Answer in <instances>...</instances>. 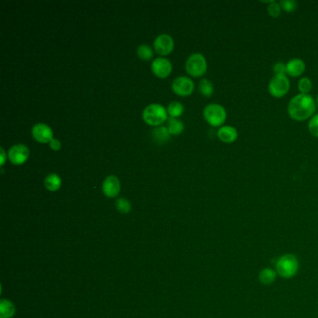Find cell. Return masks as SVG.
<instances>
[{
	"mask_svg": "<svg viewBox=\"0 0 318 318\" xmlns=\"http://www.w3.org/2000/svg\"><path fill=\"white\" fill-rule=\"evenodd\" d=\"M317 107V101L311 94L298 93L288 103L287 113L291 119L303 122L315 115Z\"/></svg>",
	"mask_w": 318,
	"mask_h": 318,
	"instance_id": "cell-1",
	"label": "cell"
},
{
	"mask_svg": "<svg viewBox=\"0 0 318 318\" xmlns=\"http://www.w3.org/2000/svg\"><path fill=\"white\" fill-rule=\"evenodd\" d=\"M203 117L211 126L221 127L227 119V111L223 106L212 103L203 109Z\"/></svg>",
	"mask_w": 318,
	"mask_h": 318,
	"instance_id": "cell-2",
	"label": "cell"
},
{
	"mask_svg": "<svg viewBox=\"0 0 318 318\" xmlns=\"http://www.w3.org/2000/svg\"><path fill=\"white\" fill-rule=\"evenodd\" d=\"M185 69L189 75L194 78L202 77L207 71V62L205 57L200 53L190 55L185 64Z\"/></svg>",
	"mask_w": 318,
	"mask_h": 318,
	"instance_id": "cell-3",
	"label": "cell"
},
{
	"mask_svg": "<svg viewBox=\"0 0 318 318\" xmlns=\"http://www.w3.org/2000/svg\"><path fill=\"white\" fill-rule=\"evenodd\" d=\"M143 119L149 125H162L167 119V110L160 104H150L143 111Z\"/></svg>",
	"mask_w": 318,
	"mask_h": 318,
	"instance_id": "cell-4",
	"label": "cell"
},
{
	"mask_svg": "<svg viewBox=\"0 0 318 318\" xmlns=\"http://www.w3.org/2000/svg\"><path fill=\"white\" fill-rule=\"evenodd\" d=\"M276 270L283 278H291L299 270V261L292 255L281 256L276 263Z\"/></svg>",
	"mask_w": 318,
	"mask_h": 318,
	"instance_id": "cell-5",
	"label": "cell"
},
{
	"mask_svg": "<svg viewBox=\"0 0 318 318\" xmlns=\"http://www.w3.org/2000/svg\"><path fill=\"white\" fill-rule=\"evenodd\" d=\"M290 89V81L287 75H278L270 80L268 90L270 94L275 98H281L285 96Z\"/></svg>",
	"mask_w": 318,
	"mask_h": 318,
	"instance_id": "cell-6",
	"label": "cell"
},
{
	"mask_svg": "<svg viewBox=\"0 0 318 318\" xmlns=\"http://www.w3.org/2000/svg\"><path fill=\"white\" fill-rule=\"evenodd\" d=\"M29 153V149L25 145L18 144L8 149V157L13 164L21 165L27 161Z\"/></svg>",
	"mask_w": 318,
	"mask_h": 318,
	"instance_id": "cell-7",
	"label": "cell"
},
{
	"mask_svg": "<svg viewBox=\"0 0 318 318\" xmlns=\"http://www.w3.org/2000/svg\"><path fill=\"white\" fill-rule=\"evenodd\" d=\"M172 90L180 96H187L193 93L194 82L187 77H179L172 83Z\"/></svg>",
	"mask_w": 318,
	"mask_h": 318,
	"instance_id": "cell-8",
	"label": "cell"
},
{
	"mask_svg": "<svg viewBox=\"0 0 318 318\" xmlns=\"http://www.w3.org/2000/svg\"><path fill=\"white\" fill-rule=\"evenodd\" d=\"M32 135L34 139L41 144L50 143L53 139V131L48 125L43 123L36 124L32 127Z\"/></svg>",
	"mask_w": 318,
	"mask_h": 318,
	"instance_id": "cell-9",
	"label": "cell"
},
{
	"mask_svg": "<svg viewBox=\"0 0 318 318\" xmlns=\"http://www.w3.org/2000/svg\"><path fill=\"white\" fill-rule=\"evenodd\" d=\"M151 70L156 77L161 78H167L172 72V64L168 59L159 57L153 60L151 64Z\"/></svg>",
	"mask_w": 318,
	"mask_h": 318,
	"instance_id": "cell-10",
	"label": "cell"
},
{
	"mask_svg": "<svg viewBox=\"0 0 318 318\" xmlns=\"http://www.w3.org/2000/svg\"><path fill=\"white\" fill-rule=\"evenodd\" d=\"M153 45L159 55H167L174 50V40L169 35L162 34L156 38Z\"/></svg>",
	"mask_w": 318,
	"mask_h": 318,
	"instance_id": "cell-11",
	"label": "cell"
},
{
	"mask_svg": "<svg viewBox=\"0 0 318 318\" xmlns=\"http://www.w3.org/2000/svg\"><path fill=\"white\" fill-rule=\"evenodd\" d=\"M102 190L104 194L109 198H114L118 196L121 191V183L120 179L116 176H109L103 181Z\"/></svg>",
	"mask_w": 318,
	"mask_h": 318,
	"instance_id": "cell-12",
	"label": "cell"
},
{
	"mask_svg": "<svg viewBox=\"0 0 318 318\" xmlns=\"http://www.w3.org/2000/svg\"><path fill=\"white\" fill-rule=\"evenodd\" d=\"M217 137L225 144H233L238 138V132L232 125H223L217 130Z\"/></svg>",
	"mask_w": 318,
	"mask_h": 318,
	"instance_id": "cell-13",
	"label": "cell"
},
{
	"mask_svg": "<svg viewBox=\"0 0 318 318\" xmlns=\"http://www.w3.org/2000/svg\"><path fill=\"white\" fill-rule=\"evenodd\" d=\"M287 65V74L290 77L293 78H297L302 76L305 68H306V64L303 61L302 58H291L288 62L286 64Z\"/></svg>",
	"mask_w": 318,
	"mask_h": 318,
	"instance_id": "cell-14",
	"label": "cell"
},
{
	"mask_svg": "<svg viewBox=\"0 0 318 318\" xmlns=\"http://www.w3.org/2000/svg\"><path fill=\"white\" fill-rule=\"evenodd\" d=\"M15 314V306L8 300L0 301V318H11Z\"/></svg>",
	"mask_w": 318,
	"mask_h": 318,
	"instance_id": "cell-15",
	"label": "cell"
},
{
	"mask_svg": "<svg viewBox=\"0 0 318 318\" xmlns=\"http://www.w3.org/2000/svg\"><path fill=\"white\" fill-rule=\"evenodd\" d=\"M61 183L62 181L60 177L55 173H51L47 175L46 178L44 179V185L46 189L51 191H56L57 190H59V188L61 187Z\"/></svg>",
	"mask_w": 318,
	"mask_h": 318,
	"instance_id": "cell-16",
	"label": "cell"
},
{
	"mask_svg": "<svg viewBox=\"0 0 318 318\" xmlns=\"http://www.w3.org/2000/svg\"><path fill=\"white\" fill-rule=\"evenodd\" d=\"M167 130L172 135H179L184 130V125L177 118L170 117L167 122Z\"/></svg>",
	"mask_w": 318,
	"mask_h": 318,
	"instance_id": "cell-17",
	"label": "cell"
},
{
	"mask_svg": "<svg viewBox=\"0 0 318 318\" xmlns=\"http://www.w3.org/2000/svg\"><path fill=\"white\" fill-rule=\"evenodd\" d=\"M170 135L167 128L165 127H158L152 131V137L154 141L159 144L166 143L169 140Z\"/></svg>",
	"mask_w": 318,
	"mask_h": 318,
	"instance_id": "cell-18",
	"label": "cell"
},
{
	"mask_svg": "<svg viewBox=\"0 0 318 318\" xmlns=\"http://www.w3.org/2000/svg\"><path fill=\"white\" fill-rule=\"evenodd\" d=\"M258 278L263 285H271L274 282V280L276 279V272H274L272 269L266 268L260 272Z\"/></svg>",
	"mask_w": 318,
	"mask_h": 318,
	"instance_id": "cell-19",
	"label": "cell"
},
{
	"mask_svg": "<svg viewBox=\"0 0 318 318\" xmlns=\"http://www.w3.org/2000/svg\"><path fill=\"white\" fill-rule=\"evenodd\" d=\"M199 91L202 93L203 96L210 97L214 93V85L212 81H210L207 78H202V80L199 83Z\"/></svg>",
	"mask_w": 318,
	"mask_h": 318,
	"instance_id": "cell-20",
	"label": "cell"
},
{
	"mask_svg": "<svg viewBox=\"0 0 318 318\" xmlns=\"http://www.w3.org/2000/svg\"><path fill=\"white\" fill-rule=\"evenodd\" d=\"M183 111H184V107L182 106L181 103L178 101L171 102L167 108V113L170 115V117H174V118L181 116Z\"/></svg>",
	"mask_w": 318,
	"mask_h": 318,
	"instance_id": "cell-21",
	"label": "cell"
},
{
	"mask_svg": "<svg viewBox=\"0 0 318 318\" xmlns=\"http://www.w3.org/2000/svg\"><path fill=\"white\" fill-rule=\"evenodd\" d=\"M312 88H313V82L310 78L307 77H303L298 82V90L300 91V93L309 94Z\"/></svg>",
	"mask_w": 318,
	"mask_h": 318,
	"instance_id": "cell-22",
	"label": "cell"
},
{
	"mask_svg": "<svg viewBox=\"0 0 318 318\" xmlns=\"http://www.w3.org/2000/svg\"><path fill=\"white\" fill-rule=\"evenodd\" d=\"M137 55L142 60L148 61L152 58L153 52H152V49L147 44H142L137 49Z\"/></svg>",
	"mask_w": 318,
	"mask_h": 318,
	"instance_id": "cell-23",
	"label": "cell"
},
{
	"mask_svg": "<svg viewBox=\"0 0 318 318\" xmlns=\"http://www.w3.org/2000/svg\"><path fill=\"white\" fill-rule=\"evenodd\" d=\"M116 208L122 214H128L132 209L131 202L125 198H120L116 201Z\"/></svg>",
	"mask_w": 318,
	"mask_h": 318,
	"instance_id": "cell-24",
	"label": "cell"
},
{
	"mask_svg": "<svg viewBox=\"0 0 318 318\" xmlns=\"http://www.w3.org/2000/svg\"><path fill=\"white\" fill-rule=\"evenodd\" d=\"M280 6L282 10L286 12H293L298 8V2L296 0H282L279 2Z\"/></svg>",
	"mask_w": 318,
	"mask_h": 318,
	"instance_id": "cell-25",
	"label": "cell"
},
{
	"mask_svg": "<svg viewBox=\"0 0 318 318\" xmlns=\"http://www.w3.org/2000/svg\"><path fill=\"white\" fill-rule=\"evenodd\" d=\"M308 131L315 137L318 138V113L315 114L308 122Z\"/></svg>",
	"mask_w": 318,
	"mask_h": 318,
	"instance_id": "cell-26",
	"label": "cell"
},
{
	"mask_svg": "<svg viewBox=\"0 0 318 318\" xmlns=\"http://www.w3.org/2000/svg\"><path fill=\"white\" fill-rule=\"evenodd\" d=\"M267 11H268L269 15L272 17V18H278V17L281 15V11H282V8H281V6H280L279 2H277V1L274 0L272 4L268 5Z\"/></svg>",
	"mask_w": 318,
	"mask_h": 318,
	"instance_id": "cell-27",
	"label": "cell"
},
{
	"mask_svg": "<svg viewBox=\"0 0 318 318\" xmlns=\"http://www.w3.org/2000/svg\"><path fill=\"white\" fill-rule=\"evenodd\" d=\"M272 70H273L275 76L287 75V65L283 62L275 63L272 67Z\"/></svg>",
	"mask_w": 318,
	"mask_h": 318,
	"instance_id": "cell-28",
	"label": "cell"
},
{
	"mask_svg": "<svg viewBox=\"0 0 318 318\" xmlns=\"http://www.w3.org/2000/svg\"><path fill=\"white\" fill-rule=\"evenodd\" d=\"M49 145H50V148H52L53 150H55V151H57V150H59L61 148V143H60L59 140L56 139V138H53V139L51 140Z\"/></svg>",
	"mask_w": 318,
	"mask_h": 318,
	"instance_id": "cell-29",
	"label": "cell"
},
{
	"mask_svg": "<svg viewBox=\"0 0 318 318\" xmlns=\"http://www.w3.org/2000/svg\"><path fill=\"white\" fill-rule=\"evenodd\" d=\"M1 150V167H3L4 163H5V161H6V158H7V154H6V151L5 149L3 148H0Z\"/></svg>",
	"mask_w": 318,
	"mask_h": 318,
	"instance_id": "cell-30",
	"label": "cell"
},
{
	"mask_svg": "<svg viewBox=\"0 0 318 318\" xmlns=\"http://www.w3.org/2000/svg\"><path fill=\"white\" fill-rule=\"evenodd\" d=\"M317 105H318V98H317Z\"/></svg>",
	"mask_w": 318,
	"mask_h": 318,
	"instance_id": "cell-31",
	"label": "cell"
}]
</instances>
